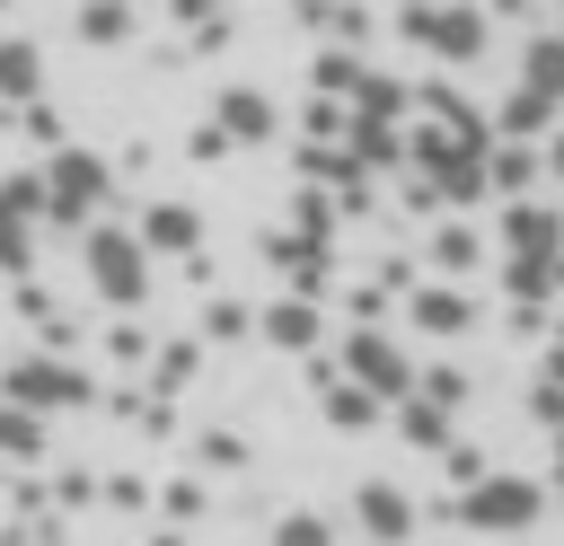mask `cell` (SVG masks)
Listing matches in <instances>:
<instances>
[{
    "instance_id": "4",
    "label": "cell",
    "mask_w": 564,
    "mask_h": 546,
    "mask_svg": "<svg viewBox=\"0 0 564 546\" xmlns=\"http://www.w3.org/2000/svg\"><path fill=\"white\" fill-rule=\"evenodd\" d=\"M397 35L423 44L432 62H476L485 53V9L476 0H414V9H397Z\"/></svg>"
},
{
    "instance_id": "29",
    "label": "cell",
    "mask_w": 564,
    "mask_h": 546,
    "mask_svg": "<svg viewBox=\"0 0 564 546\" xmlns=\"http://www.w3.org/2000/svg\"><path fill=\"white\" fill-rule=\"evenodd\" d=\"M546 379H555V387H564V352H555V361H546Z\"/></svg>"
},
{
    "instance_id": "22",
    "label": "cell",
    "mask_w": 564,
    "mask_h": 546,
    "mask_svg": "<svg viewBox=\"0 0 564 546\" xmlns=\"http://www.w3.org/2000/svg\"><path fill=\"white\" fill-rule=\"evenodd\" d=\"M432 264H441V273H467V264H476V229H467V220H449V229L432 238Z\"/></svg>"
},
{
    "instance_id": "7",
    "label": "cell",
    "mask_w": 564,
    "mask_h": 546,
    "mask_svg": "<svg viewBox=\"0 0 564 546\" xmlns=\"http://www.w3.org/2000/svg\"><path fill=\"white\" fill-rule=\"evenodd\" d=\"M344 379H361L379 405H397V396L414 387V361H405V343H397V335H379V326H352V335H344Z\"/></svg>"
},
{
    "instance_id": "8",
    "label": "cell",
    "mask_w": 564,
    "mask_h": 546,
    "mask_svg": "<svg viewBox=\"0 0 564 546\" xmlns=\"http://www.w3.org/2000/svg\"><path fill=\"white\" fill-rule=\"evenodd\" d=\"M212 132H220L229 150H256V141L282 132V114H273L264 88H220V97H212Z\"/></svg>"
},
{
    "instance_id": "3",
    "label": "cell",
    "mask_w": 564,
    "mask_h": 546,
    "mask_svg": "<svg viewBox=\"0 0 564 546\" xmlns=\"http://www.w3.org/2000/svg\"><path fill=\"white\" fill-rule=\"evenodd\" d=\"M0 396H9V405H35V414H79V405L97 396V379H88L70 352H18V361L0 370Z\"/></svg>"
},
{
    "instance_id": "21",
    "label": "cell",
    "mask_w": 564,
    "mask_h": 546,
    "mask_svg": "<svg viewBox=\"0 0 564 546\" xmlns=\"http://www.w3.org/2000/svg\"><path fill=\"white\" fill-rule=\"evenodd\" d=\"M194 361H203V343H159V370H150V387H159V396H176V387L194 379Z\"/></svg>"
},
{
    "instance_id": "6",
    "label": "cell",
    "mask_w": 564,
    "mask_h": 546,
    "mask_svg": "<svg viewBox=\"0 0 564 546\" xmlns=\"http://www.w3.org/2000/svg\"><path fill=\"white\" fill-rule=\"evenodd\" d=\"M35 238H44V185H35V167H18V176H0V273L9 282L35 273Z\"/></svg>"
},
{
    "instance_id": "13",
    "label": "cell",
    "mask_w": 564,
    "mask_h": 546,
    "mask_svg": "<svg viewBox=\"0 0 564 546\" xmlns=\"http://www.w3.org/2000/svg\"><path fill=\"white\" fill-rule=\"evenodd\" d=\"M26 97H44V44L35 35H0V114H18Z\"/></svg>"
},
{
    "instance_id": "17",
    "label": "cell",
    "mask_w": 564,
    "mask_h": 546,
    "mask_svg": "<svg viewBox=\"0 0 564 546\" xmlns=\"http://www.w3.org/2000/svg\"><path fill=\"white\" fill-rule=\"evenodd\" d=\"M467 317H476V308H467L458 282H423V291H414V326H423V335H467Z\"/></svg>"
},
{
    "instance_id": "15",
    "label": "cell",
    "mask_w": 564,
    "mask_h": 546,
    "mask_svg": "<svg viewBox=\"0 0 564 546\" xmlns=\"http://www.w3.org/2000/svg\"><path fill=\"white\" fill-rule=\"evenodd\" d=\"M317 405H326V423H335V432H361V423H379V396H370L361 379H344V370H326V379H317Z\"/></svg>"
},
{
    "instance_id": "9",
    "label": "cell",
    "mask_w": 564,
    "mask_h": 546,
    "mask_svg": "<svg viewBox=\"0 0 564 546\" xmlns=\"http://www.w3.org/2000/svg\"><path fill=\"white\" fill-rule=\"evenodd\" d=\"M132 238H141L150 255H194V247H203V211H194V203H150V211L132 220Z\"/></svg>"
},
{
    "instance_id": "32",
    "label": "cell",
    "mask_w": 564,
    "mask_h": 546,
    "mask_svg": "<svg viewBox=\"0 0 564 546\" xmlns=\"http://www.w3.org/2000/svg\"><path fill=\"white\" fill-rule=\"evenodd\" d=\"M0 9H9V0H0Z\"/></svg>"
},
{
    "instance_id": "10",
    "label": "cell",
    "mask_w": 564,
    "mask_h": 546,
    "mask_svg": "<svg viewBox=\"0 0 564 546\" xmlns=\"http://www.w3.org/2000/svg\"><path fill=\"white\" fill-rule=\"evenodd\" d=\"M352 520H361L370 546H405V537H414V502H405L397 484H361V493H352Z\"/></svg>"
},
{
    "instance_id": "23",
    "label": "cell",
    "mask_w": 564,
    "mask_h": 546,
    "mask_svg": "<svg viewBox=\"0 0 564 546\" xmlns=\"http://www.w3.org/2000/svg\"><path fill=\"white\" fill-rule=\"evenodd\" d=\"M273 546H335V528H326L317 511H282V520H273Z\"/></svg>"
},
{
    "instance_id": "28",
    "label": "cell",
    "mask_w": 564,
    "mask_h": 546,
    "mask_svg": "<svg viewBox=\"0 0 564 546\" xmlns=\"http://www.w3.org/2000/svg\"><path fill=\"white\" fill-rule=\"evenodd\" d=\"M546 167H555V176H564V132H555V141H546Z\"/></svg>"
},
{
    "instance_id": "18",
    "label": "cell",
    "mask_w": 564,
    "mask_h": 546,
    "mask_svg": "<svg viewBox=\"0 0 564 546\" xmlns=\"http://www.w3.org/2000/svg\"><path fill=\"white\" fill-rule=\"evenodd\" d=\"M520 88L546 97V106H564V35H529V53H520Z\"/></svg>"
},
{
    "instance_id": "1",
    "label": "cell",
    "mask_w": 564,
    "mask_h": 546,
    "mask_svg": "<svg viewBox=\"0 0 564 546\" xmlns=\"http://www.w3.org/2000/svg\"><path fill=\"white\" fill-rule=\"evenodd\" d=\"M35 185H44V229H88L106 211V194H115V167L97 150H79V141H53L35 159Z\"/></svg>"
},
{
    "instance_id": "30",
    "label": "cell",
    "mask_w": 564,
    "mask_h": 546,
    "mask_svg": "<svg viewBox=\"0 0 564 546\" xmlns=\"http://www.w3.org/2000/svg\"><path fill=\"white\" fill-rule=\"evenodd\" d=\"M555 467H564V423H555Z\"/></svg>"
},
{
    "instance_id": "26",
    "label": "cell",
    "mask_w": 564,
    "mask_h": 546,
    "mask_svg": "<svg viewBox=\"0 0 564 546\" xmlns=\"http://www.w3.org/2000/svg\"><path fill=\"white\" fill-rule=\"evenodd\" d=\"M203 335H212V343H238V335H247V308H238V299H212Z\"/></svg>"
},
{
    "instance_id": "31",
    "label": "cell",
    "mask_w": 564,
    "mask_h": 546,
    "mask_svg": "<svg viewBox=\"0 0 564 546\" xmlns=\"http://www.w3.org/2000/svg\"><path fill=\"white\" fill-rule=\"evenodd\" d=\"M555 9H564V0H555ZM555 35H564V26H555Z\"/></svg>"
},
{
    "instance_id": "24",
    "label": "cell",
    "mask_w": 564,
    "mask_h": 546,
    "mask_svg": "<svg viewBox=\"0 0 564 546\" xmlns=\"http://www.w3.org/2000/svg\"><path fill=\"white\" fill-rule=\"evenodd\" d=\"M308 79H317L326 97H352V79H361V62H352V53H317V70H308Z\"/></svg>"
},
{
    "instance_id": "11",
    "label": "cell",
    "mask_w": 564,
    "mask_h": 546,
    "mask_svg": "<svg viewBox=\"0 0 564 546\" xmlns=\"http://www.w3.org/2000/svg\"><path fill=\"white\" fill-rule=\"evenodd\" d=\"M256 335H264L273 352H317V299H308V291H282V299L256 317Z\"/></svg>"
},
{
    "instance_id": "14",
    "label": "cell",
    "mask_w": 564,
    "mask_h": 546,
    "mask_svg": "<svg viewBox=\"0 0 564 546\" xmlns=\"http://www.w3.org/2000/svg\"><path fill=\"white\" fill-rule=\"evenodd\" d=\"M502 247H511V255H564V220H555L546 203H511Z\"/></svg>"
},
{
    "instance_id": "27",
    "label": "cell",
    "mask_w": 564,
    "mask_h": 546,
    "mask_svg": "<svg viewBox=\"0 0 564 546\" xmlns=\"http://www.w3.org/2000/svg\"><path fill=\"white\" fill-rule=\"evenodd\" d=\"M203 511V484H167V520H194Z\"/></svg>"
},
{
    "instance_id": "12",
    "label": "cell",
    "mask_w": 564,
    "mask_h": 546,
    "mask_svg": "<svg viewBox=\"0 0 564 546\" xmlns=\"http://www.w3.org/2000/svg\"><path fill=\"white\" fill-rule=\"evenodd\" d=\"M0 458H9V467H44V458H53V414L0 396Z\"/></svg>"
},
{
    "instance_id": "19",
    "label": "cell",
    "mask_w": 564,
    "mask_h": 546,
    "mask_svg": "<svg viewBox=\"0 0 564 546\" xmlns=\"http://www.w3.org/2000/svg\"><path fill=\"white\" fill-rule=\"evenodd\" d=\"M397 432L414 440V449H449V405H432V396H397Z\"/></svg>"
},
{
    "instance_id": "25",
    "label": "cell",
    "mask_w": 564,
    "mask_h": 546,
    "mask_svg": "<svg viewBox=\"0 0 564 546\" xmlns=\"http://www.w3.org/2000/svg\"><path fill=\"white\" fill-rule=\"evenodd\" d=\"M18 132H26L35 150H53V141H62V114H53L44 97H26V106H18Z\"/></svg>"
},
{
    "instance_id": "20",
    "label": "cell",
    "mask_w": 564,
    "mask_h": 546,
    "mask_svg": "<svg viewBox=\"0 0 564 546\" xmlns=\"http://www.w3.org/2000/svg\"><path fill=\"white\" fill-rule=\"evenodd\" d=\"M546 123H555V106H546V97H529V88H511V97H502V114H494V132H502V141H529V132H546Z\"/></svg>"
},
{
    "instance_id": "2",
    "label": "cell",
    "mask_w": 564,
    "mask_h": 546,
    "mask_svg": "<svg viewBox=\"0 0 564 546\" xmlns=\"http://www.w3.org/2000/svg\"><path fill=\"white\" fill-rule=\"evenodd\" d=\"M79 273H88V291H97L106 308H123V317L150 299V247H141L123 220H106V211L79 229Z\"/></svg>"
},
{
    "instance_id": "5",
    "label": "cell",
    "mask_w": 564,
    "mask_h": 546,
    "mask_svg": "<svg viewBox=\"0 0 564 546\" xmlns=\"http://www.w3.org/2000/svg\"><path fill=\"white\" fill-rule=\"evenodd\" d=\"M538 511H546V493H538L529 476H467V493H458V520L485 528V537H511V528H529Z\"/></svg>"
},
{
    "instance_id": "16",
    "label": "cell",
    "mask_w": 564,
    "mask_h": 546,
    "mask_svg": "<svg viewBox=\"0 0 564 546\" xmlns=\"http://www.w3.org/2000/svg\"><path fill=\"white\" fill-rule=\"evenodd\" d=\"M70 35H79V44H97V53L132 44V0H79V9H70Z\"/></svg>"
}]
</instances>
